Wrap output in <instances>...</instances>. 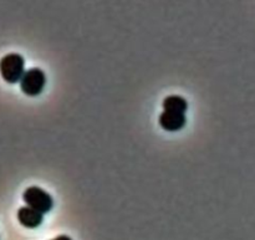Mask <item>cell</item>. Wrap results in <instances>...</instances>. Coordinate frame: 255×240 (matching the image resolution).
I'll return each mask as SVG.
<instances>
[{"instance_id": "cell-6", "label": "cell", "mask_w": 255, "mask_h": 240, "mask_svg": "<svg viewBox=\"0 0 255 240\" xmlns=\"http://www.w3.org/2000/svg\"><path fill=\"white\" fill-rule=\"evenodd\" d=\"M163 109L164 111L171 112H179V114H186L188 109V102L181 96H168L163 100Z\"/></svg>"}, {"instance_id": "cell-5", "label": "cell", "mask_w": 255, "mask_h": 240, "mask_svg": "<svg viewBox=\"0 0 255 240\" xmlns=\"http://www.w3.org/2000/svg\"><path fill=\"white\" fill-rule=\"evenodd\" d=\"M17 221L25 228L34 229L41 226L44 221V214L34 211L30 207H22L17 212Z\"/></svg>"}, {"instance_id": "cell-3", "label": "cell", "mask_w": 255, "mask_h": 240, "mask_svg": "<svg viewBox=\"0 0 255 240\" xmlns=\"http://www.w3.org/2000/svg\"><path fill=\"white\" fill-rule=\"evenodd\" d=\"M46 84V76L44 71L37 67L25 71L24 76L20 80V89L26 96H37L44 90Z\"/></svg>"}, {"instance_id": "cell-2", "label": "cell", "mask_w": 255, "mask_h": 240, "mask_svg": "<svg viewBox=\"0 0 255 240\" xmlns=\"http://www.w3.org/2000/svg\"><path fill=\"white\" fill-rule=\"evenodd\" d=\"M22 199L27 207L41 214L49 213L54 206L51 196L39 187H29L22 194Z\"/></svg>"}, {"instance_id": "cell-7", "label": "cell", "mask_w": 255, "mask_h": 240, "mask_svg": "<svg viewBox=\"0 0 255 240\" xmlns=\"http://www.w3.org/2000/svg\"><path fill=\"white\" fill-rule=\"evenodd\" d=\"M52 240H72V239L70 238V237H67V236H59L57 238H55Z\"/></svg>"}, {"instance_id": "cell-1", "label": "cell", "mask_w": 255, "mask_h": 240, "mask_svg": "<svg viewBox=\"0 0 255 240\" xmlns=\"http://www.w3.org/2000/svg\"><path fill=\"white\" fill-rule=\"evenodd\" d=\"M25 74V60L19 54H7L0 60V75L9 84L20 82Z\"/></svg>"}, {"instance_id": "cell-4", "label": "cell", "mask_w": 255, "mask_h": 240, "mask_svg": "<svg viewBox=\"0 0 255 240\" xmlns=\"http://www.w3.org/2000/svg\"><path fill=\"white\" fill-rule=\"evenodd\" d=\"M186 114H179V112L163 111L159 116V124L162 128L168 132L179 131L186 126Z\"/></svg>"}]
</instances>
